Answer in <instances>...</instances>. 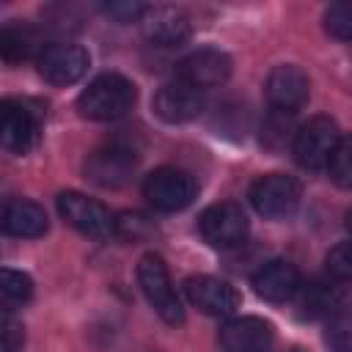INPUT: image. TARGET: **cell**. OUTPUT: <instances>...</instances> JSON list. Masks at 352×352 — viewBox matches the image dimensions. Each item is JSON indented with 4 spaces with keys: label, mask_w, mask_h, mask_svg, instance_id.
Returning <instances> with one entry per match:
<instances>
[{
    "label": "cell",
    "mask_w": 352,
    "mask_h": 352,
    "mask_svg": "<svg viewBox=\"0 0 352 352\" xmlns=\"http://www.w3.org/2000/svg\"><path fill=\"white\" fill-rule=\"evenodd\" d=\"M330 344L338 349V352H346V338H349V330H346V319L341 316V319H336V322H330Z\"/></svg>",
    "instance_id": "cell-28"
},
{
    "label": "cell",
    "mask_w": 352,
    "mask_h": 352,
    "mask_svg": "<svg viewBox=\"0 0 352 352\" xmlns=\"http://www.w3.org/2000/svg\"><path fill=\"white\" fill-rule=\"evenodd\" d=\"M58 212L72 228L91 239H107L116 234V217L110 214V209L77 190H66L58 195Z\"/></svg>",
    "instance_id": "cell-4"
},
{
    "label": "cell",
    "mask_w": 352,
    "mask_h": 352,
    "mask_svg": "<svg viewBox=\"0 0 352 352\" xmlns=\"http://www.w3.org/2000/svg\"><path fill=\"white\" fill-rule=\"evenodd\" d=\"M41 135V116L16 99H0V148L28 154Z\"/></svg>",
    "instance_id": "cell-5"
},
{
    "label": "cell",
    "mask_w": 352,
    "mask_h": 352,
    "mask_svg": "<svg viewBox=\"0 0 352 352\" xmlns=\"http://www.w3.org/2000/svg\"><path fill=\"white\" fill-rule=\"evenodd\" d=\"M138 168V160L124 146H104L85 160V176L99 187H124Z\"/></svg>",
    "instance_id": "cell-14"
},
{
    "label": "cell",
    "mask_w": 352,
    "mask_h": 352,
    "mask_svg": "<svg viewBox=\"0 0 352 352\" xmlns=\"http://www.w3.org/2000/svg\"><path fill=\"white\" fill-rule=\"evenodd\" d=\"M184 292L190 297V302L209 314V316H231L239 308V292L220 278L212 275H192L184 280Z\"/></svg>",
    "instance_id": "cell-13"
},
{
    "label": "cell",
    "mask_w": 352,
    "mask_h": 352,
    "mask_svg": "<svg viewBox=\"0 0 352 352\" xmlns=\"http://www.w3.org/2000/svg\"><path fill=\"white\" fill-rule=\"evenodd\" d=\"M198 228L212 248H236L248 236V214L242 212L239 204L231 201L212 204L201 212Z\"/></svg>",
    "instance_id": "cell-8"
},
{
    "label": "cell",
    "mask_w": 352,
    "mask_h": 352,
    "mask_svg": "<svg viewBox=\"0 0 352 352\" xmlns=\"http://www.w3.org/2000/svg\"><path fill=\"white\" fill-rule=\"evenodd\" d=\"M327 272L336 280H349L352 275V256H349V242H338L336 248H330L327 253Z\"/></svg>",
    "instance_id": "cell-24"
},
{
    "label": "cell",
    "mask_w": 352,
    "mask_h": 352,
    "mask_svg": "<svg viewBox=\"0 0 352 352\" xmlns=\"http://www.w3.org/2000/svg\"><path fill=\"white\" fill-rule=\"evenodd\" d=\"M217 341L223 352H270L275 330L261 316H234L220 327Z\"/></svg>",
    "instance_id": "cell-11"
},
{
    "label": "cell",
    "mask_w": 352,
    "mask_h": 352,
    "mask_svg": "<svg viewBox=\"0 0 352 352\" xmlns=\"http://www.w3.org/2000/svg\"><path fill=\"white\" fill-rule=\"evenodd\" d=\"M22 344H25V327L11 316H0V352H19Z\"/></svg>",
    "instance_id": "cell-26"
},
{
    "label": "cell",
    "mask_w": 352,
    "mask_h": 352,
    "mask_svg": "<svg viewBox=\"0 0 352 352\" xmlns=\"http://www.w3.org/2000/svg\"><path fill=\"white\" fill-rule=\"evenodd\" d=\"M0 228L8 234V236H19V239H36V236H44L47 228H50V220H47V212L36 204V201H28V198H16V201H8L3 214H0Z\"/></svg>",
    "instance_id": "cell-17"
},
{
    "label": "cell",
    "mask_w": 352,
    "mask_h": 352,
    "mask_svg": "<svg viewBox=\"0 0 352 352\" xmlns=\"http://www.w3.org/2000/svg\"><path fill=\"white\" fill-rule=\"evenodd\" d=\"M248 198H250V206L261 217L278 220V217H286L297 209L300 184H297V179H292L286 173H267L250 184Z\"/></svg>",
    "instance_id": "cell-7"
},
{
    "label": "cell",
    "mask_w": 352,
    "mask_h": 352,
    "mask_svg": "<svg viewBox=\"0 0 352 352\" xmlns=\"http://www.w3.org/2000/svg\"><path fill=\"white\" fill-rule=\"evenodd\" d=\"M341 140L344 138H341L338 124L327 116H316V118H311L308 124H302L297 129L292 151H294V160L302 168L322 170V168H327V160L333 157V151L338 148Z\"/></svg>",
    "instance_id": "cell-3"
},
{
    "label": "cell",
    "mask_w": 352,
    "mask_h": 352,
    "mask_svg": "<svg viewBox=\"0 0 352 352\" xmlns=\"http://www.w3.org/2000/svg\"><path fill=\"white\" fill-rule=\"evenodd\" d=\"M204 110V94L182 80H173L168 85H162L154 96V113L165 121V124H184L198 118V113Z\"/></svg>",
    "instance_id": "cell-15"
},
{
    "label": "cell",
    "mask_w": 352,
    "mask_h": 352,
    "mask_svg": "<svg viewBox=\"0 0 352 352\" xmlns=\"http://www.w3.org/2000/svg\"><path fill=\"white\" fill-rule=\"evenodd\" d=\"M104 11H107L113 19H118V22H138V19H143V14L148 11V6L126 0V3H107Z\"/></svg>",
    "instance_id": "cell-27"
},
{
    "label": "cell",
    "mask_w": 352,
    "mask_h": 352,
    "mask_svg": "<svg viewBox=\"0 0 352 352\" xmlns=\"http://www.w3.org/2000/svg\"><path fill=\"white\" fill-rule=\"evenodd\" d=\"M143 30L160 47H179L190 38V19L179 8H148L143 14Z\"/></svg>",
    "instance_id": "cell-18"
},
{
    "label": "cell",
    "mask_w": 352,
    "mask_h": 352,
    "mask_svg": "<svg viewBox=\"0 0 352 352\" xmlns=\"http://www.w3.org/2000/svg\"><path fill=\"white\" fill-rule=\"evenodd\" d=\"M148 231H151V223H148L143 214L126 212V214L116 217V234H113V236H121V239H140V236H146Z\"/></svg>",
    "instance_id": "cell-25"
},
{
    "label": "cell",
    "mask_w": 352,
    "mask_h": 352,
    "mask_svg": "<svg viewBox=\"0 0 352 352\" xmlns=\"http://www.w3.org/2000/svg\"><path fill=\"white\" fill-rule=\"evenodd\" d=\"M327 170H330L333 182H336L338 187L346 190V187L352 184V165H349V146H346V140H341L338 148L333 151V157L327 160Z\"/></svg>",
    "instance_id": "cell-23"
},
{
    "label": "cell",
    "mask_w": 352,
    "mask_h": 352,
    "mask_svg": "<svg viewBox=\"0 0 352 352\" xmlns=\"http://www.w3.org/2000/svg\"><path fill=\"white\" fill-rule=\"evenodd\" d=\"M231 69H234V60L228 52L223 50H214V47H204V50H195L190 52L182 63H179V74L176 80L204 91V88H214V85H223L228 77H231Z\"/></svg>",
    "instance_id": "cell-9"
},
{
    "label": "cell",
    "mask_w": 352,
    "mask_h": 352,
    "mask_svg": "<svg viewBox=\"0 0 352 352\" xmlns=\"http://www.w3.org/2000/svg\"><path fill=\"white\" fill-rule=\"evenodd\" d=\"M300 286H302L300 272L286 258H272V261L261 264L253 275V289L267 302H289V300L297 297Z\"/></svg>",
    "instance_id": "cell-16"
},
{
    "label": "cell",
    "mask_w": 352,
    "mask_h": 352,
    "mask_svg": "<svg viewBox=\"0 0 352 352\" xmlns=\"http://www.w3.org/2000/svg\"><path fill=\"white\" fill-rule=\"evenodd\" d=\"M267 99L278 113H294L308 102L311 94V80L308 74L294 66V63H283L275 66L267 77Z\"/></svg>",
    "instance_id": "cell-12"
},
{
    "label": "cell",
    "mask_w": 352,
    "mask_h": 352,
    "mask_svg": "<svg viewBox=\"0 0 352 352\" xmlns=\"http://www.w3.org/2000/svg\"><path fill=\"white\" fill-rule=\"evenodd\" d=\"M138 283H140L148 305L160 314L162 322H168V324H182L184 322L182 300L173 289V280H170V272H168L165 261L157 253H146L138 261Z\"/></svg>",
    "instance_id": "cell-2"
},
{
    "label": "cell",
    "mask_w": 352,
    "mask_h": 352,
    "mask_svg": "<svg viewBox=\"0 0 352 352\" xmlns=\"http://www.w3.org/2000/svg\"><path fill=\"white\" fill-rule=\"evenodd\" d=\"M44 52L41 33L28 25H8L0 30V55L8 63H22Z\"/></svg>",
    "instance_id": "cell-19"
},
{
    "label": "cell",
    "mask_w": 352,
    "mask_h": 352,
    "mask_svg": "<svg viewBox=\"0 0 352 352\" xmlns=\"http://www.w3.org/2000/svg\"><path fill=\"white\" fill-rule=\"evenodd\" d=\"M297 294H300V305L305 308L308 316H319V314L333 311V292L327 286H322V283L300 286Z\"/></svg>",
    "instance_id": "cell-21"
},
{
    "label": "cell",
    "mask_w": 352,
    "mask_h": 352,
    "mask_svg": "<svg viewBox=\"0 0 352 352\" xmlns=\"http://www.w3.org/2000/svg\"><path fill=\"white\" fill-rule=\"evenodd\" d=\"M38 74L52 85H72L88 72V52L80 44H50L36 58Z\"/></svg>",
    "instance_id": "cell-10"
},
{
    "label": "cell",
    "mask_w": 352,
    "mask_h": 352,
    "mask_svg": "<svg viewBox=\"0 0 352 352\" xmlns=\"http://www.w3.org/2000/svg\"><path fill=\"white\" fill-rule=\"evenodd\" d=\"M135 99H138V88L132 80L121 74H99L77 96V110L82 118L91 121H116L132 110Z\"/></svg>",
    "instance_id": "cell-1"
},
{
    "label": "cell",
    "mask_w": 352,
    "mask_h": 352,
    "mask_svg": "<svg viewBox=\"0 0 352 352\" xmlns=\"http://www.w3.org/2000/svg\"><path fill=\"white\" fill-rule=\"evenodd\" d=\"M195 179L179 168H157L143 182V198L160 212H182L195 198Z\"/></svg>",
    "instance_id": "cell-6"
},
{
    "label": "cell",
    "mask_w": 352,
    "mask_h": 352,
    "mask_svg": "<svg viewBox=\"0 0 352 352\" xmlns=\"http://www.w3.org/2000/svg\"><path fill=\"white\" fill-rule=\"evenodd\" d=\"M33 297V280L22 270L0 267V311H16Z\"/></svg>",
    "instance_id": "cell-20"
},
{
    "label": "cell",
    "mask_w": 352,
    "mask_h": 352,
    "mask_svg": "<svg viewBox=\"0 0 352 352\" xmlns=\"http://www.w3.org/2000/svg\"><path fill=\"white\" fill-rule=\"evenodd\" d=\"M324 28L330 36H336L338 41H349L352 36V14L344 3H336L324 11Z\"/></svg>",
    "instance_id": "cell-22"
}]
</instances>
